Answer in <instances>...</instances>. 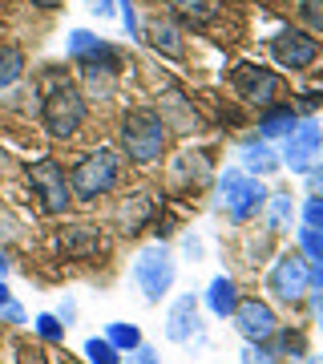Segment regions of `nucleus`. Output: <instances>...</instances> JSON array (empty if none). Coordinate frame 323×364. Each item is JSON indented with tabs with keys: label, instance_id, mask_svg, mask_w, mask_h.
I'll return each instance as SVG.
<instances>
[{
	"label": "nucleus",
	"instance_id": "6",
	"mask_svg": "<svg viewBox=\"0 0 323 364\" xmlns=\"http://www.w3.org/2000/svg\"><path fill=\"white\" fill-rule=\"evenodd\" d=\"M28 182H33V195L40 198V210L45 215H65L69 207V178H65V170L53 162V158H40V162H28Z\"/></svg>",
	"mask_w": 323,
	"mask_h": 364
},
{
	"label": "nucleus",
	"instance_id": "20",
	"mask_svg": "<svg viewBox=\"0 0 323 364\" xmlns=\"http://www.w3.org/2000/svg\"><path fill=\"white\" fill-rule=\"evenodd\" d=\"M105 340H109L117 352H133L142 344V332H138V324H121V320H117V324L105 328Z\"/></svg>",
	"mask_w": 323,
	"mask_h": 364
},
{
	"label": "nucleus",
	"instance_id": "7",
	"mask_svg": "<svg viewBox=\"0 0 323 364\" xmlns=\"http://www.w3.org/2000/svg\"><path fill=\"white\" fill-rule=\"evenodd\" d=\"M267 291H271L279 304H299V299L311 291L307 284V259L303 255H279L271 267V275H267Z\"/></svg>",
	"mask_w": 323,
	"mask_h": 364
},
{
	"label": "nucleus",
	"instance_id": "14",
	"mask_svg": "<svg viewBox=\"0 0 323 364\" xmlns=\"http://www.w3.org/2000/svg\"><path fill=\"white\" fill-rule=\"evenodd\" d=\"M299 126V114L295 105H263V114H258V134L263 138H287V134Z\"/></svg>",
	"mask_w": 323,
	"mask_h": 364
},
{
	"label": "nucleus",
	"instance_id": "15",
	"mask_svg": "<svg viewBox=\"0 0 323 364\" xmlns=\"http://www.w3.org/2000/svg\"><path fill=\"white\" fill-rule=\"evenodd\" d=\"M234 304H239V287H234L231 275H214L207 287V308L210 316H219V320H226V316L234 312Z\"/></svg>",
	"mask_w": 323,
	"mask_h": 364
},
{
	"label": "nucleus",
	"instance_id": "24",
	"mask_svg": "<svg viewBox=\"0 0 323 364\" xmlns=\"http://www.w3.org/2000/svg\"><path fill=\"white\" fill-rule=\"evenodd\" d=\"M37 336H40V340H49V344L65 340V324L57 320V312H40V316H37Z\"/></svg>",
	"mask_w": 323,
	"mask_h": 364
},
{
	"label": "nucleus",
	"instance_id": "33",
	"mask_svg": "<svg viewBox=\"0 0 323 364\" xmlns=\"http://www.w3.org/2000/svg\"><path fill=\"white\" fill-rule=\"evenodd\" d=\"M73 312H77V308H73V304L65 299V304H61V312H57V320H61V324L69 328V324H73Z\"/></svg>",
	"mask_w": 323,
	"mask_h": 364
},
{
	"label": "nucleus",
	"instance_id": "22",
	"mask_svg": "<svg viewBox=\"0 0 323 364\" xmlns=\"http://www.w3.org/2000/svg\"><path fill=\"white\" fill-rule=\"evenodd\" d=\"M85 360L89 364H121V352H117L105 336L102 340L93 336V340H85Z\"/></svg>",
	"mask_w": 323,
	"mask_h": 364
},
{
	"label": "nucleus",
	"instance_id": "26",
	"mask_svg": "<svg viewBox=\"0 0 323 364\" xmlns=\"http://www.w3.org/2000/svg\"><path fill=\"white\" fill-rule=\"evenodd\" d=\"M299 13L311 33H323V0H299Z\"/></svg>",
	"mask_w": 323,
	"mask_h": 364
},
{
	"label": "nucleus",
	"instance_id": "21",
	"mask_svg": "<svg viewBox=\"0 0 323 364\" xmlns=\"http://www.w3.org/2000/svg\"><path fill=\"white\" fill-rule=\"evenodd\" d=\"M97 45H102V37H97V33L73 28V33H69V45H65V53H69V61H81V57H89Z\"/></svg>",
	"mask_w": 323,
	"mask_h": 364
},
{
	"label": "nucleus",
	"instance_id": "9",
	"mask_svg": "<svg viewBox=\"0 0 323 364\" xmlns=\"http://www.w3.org/2000/svg\"><path fill=\"white\" fill-rule=\"evenodd\" d=\"M231 85L234 93L251 105H271L275 93H279V73L267 65H255V61H243V65H234L231 73Z\"/></svg>",
	"mask_w": 323,
	"mask_h": 364
},
{
	"label": "nucleus",
	"instance_id": "23",
	"mask_svg": "<svg viewBox=\"0 0 323 364\" xmlns=\"http://www.w3.org/2000/svg\"><path fill=\"white\" fill-rule=\"evenodd\" d=\"M299 247H303V259L323 263V231H315V227H299Z\"/></svg>",
	"mask_w": 323,
	"mask_h": 364
},
{
	"label": "nucleus",
	"instance_id": "25",
	"mask_svg": "<svg viewBox=\"0 0 323 364\" xmlns=\"http://www.w3.org/2000/svg\"><path fill=\"white\" fill-rule=\"evenodd\" d=\"M239 356H243L239 364H275V352L267 348V344H255V340H246Z\"/></svg>",
	"mask_w": 323,
	"mask_h": 364
},
{
	"label": "nucleus",
	"instance_id": "30",
	"mask_svg": "<svg viewBox=\"0 0 323 364\" xmlns=\"http://www.w3.org/2000/svg\"><path fill=\"white\" fill-rule=\"evenodd\" d=\"M0 316H4V320H13V324H25V312H21V308H16L13 299H9V304H4V308H0Z\"/></svg>",
	"mask_w": 323,
	"mask_h": 364
},
{
	"label": "nucleus",
	"instance_id": "35",
	"mask_svg": "<svg viewBox=\"0 0 323 364\" xmlns=\"http://www.w3.org/2000/svg\"><path fill=\"white\" fill-rule=\"evenodd\" d=\"M37 9H57V4H65V0H33Z\"/></svg>",
	"mask_w": 323,
	"mask_h": 364
},
{
	"label": "nucleus",
	"instance_id": "8",
	"mask_svg": "<svg viewBox=\"0 0 323 364\" xmlns=\"http://www.w3.org/2000/svg\"><path fill=\"white\" fill-rule=\"evenodd\" d=\"M319 57V41L299 28H279L271 37V61L283 69H311Z\"/></svg>",
	"mask_w": 323,
	"mask_h": 364
},
{
	"label": "nucleus",
	"instance_id": "36",
	"mask_svg": "<svg viewBox=\"0 0 323 364\" xmlns=\"http://www.w3.org/2000/svg\"><path fill=\"white\" fill-rule=\"evenodd\" d=\"M4 304H9V284L0 279V308H4Z\"/></svg>",
	"mask_w": 323,
	"mask_h": 364
},
{
	"label": "nucleus",
	"instance_id": "38",
	"mask_svg": "<svg viewBox=\"0 0 323 364\" xmlns=\"http://www.w3.org/2000/svg\"><path fill=\"white\" fill-rule=\"evenodd\" d=\"M307 364H323V356H307Z\"/></svg>",
	"mask_w": 323,
	"mask_h": 364
},
{
	"label": "nucleus",
	"instance_id": "31",
	"mask_svg": "<svg viewBox=\"0 0 323 364\" xmlns=\"http://www.w3.org/2000/svg\"><path fill=\"white\" fill-rule=\"evenodd\" d=\"M307 284L315 287V291H323V263H315V267H307Z\"/></svg>",
	"mask_w": 323,
	"mask_h": 364
},
{
	"label": "nucleus",
	"instance_id": "3",
	"mask_svg": "<svg viewBox=\"0 0 323 364\" xmlns=\"http://www.w3.org/2000/svg\"><path fill=\"white\" fill-rule=\"evenodd\" d=\"M174 275H178V263L170 255V247L158 239L154 247H142L138 259H133V284L142 287L146 304H162L170 287H174Z\"/></svg>",
	"mask_w": 323,
	"mask_h": 364
},
{
	"label": "nucleus",
	"instance_id": "10",
	"mask_svg": "<svg viewBox=\"0 0 323 364\" xmlns=\"http://www.w3.org/2000/svg\"><path fill=\"white\" fill-rule=\"evenodd\" d=\"M231 320H234V332L243 340H255V344H267V340L279 332V320H275L267 299H239Z\"/></svg>",
	"mask_w": 323,
	"mask_h": 364
},
{
	"label": "nucleus",
	"instance_id": "32",
	"mask_svg": "<svg viewBox=\"0 0 323 364\" xmlns=\"http://www.w3.org/2000/svg\"><path fill=\"white\" fill-rule=\"evenodd\" d=\"M89 9L97 16H109V13H114V0H89Z\"/></svg>",
	"mask_w": 323,
	"mask_h": 364
},
{
	"label": "nucleus",
	"instance_id": "19",
	"mask_svg": "<svg viewBox=\"0 0 323 364\" xmlns=\"http://www.w3.org/2000/svg\"><path fill=\"white\" fill-rule=\"evenodd\" d=\"M21 73H25V53L16 45H0V90H9Z\"/></svg>",
	"mask_w": 323,
	"mask_h": 364
},
{
	"label": "nucleus",
	"instance_id": "29",
	"mask_svg": "<svg viewBox=\"0 0 323 364\" xmlns=\"http://www.w3.org/2000/svg\"><path fill=\"white\" fill-rule=\"evenodd\" d=\"M121 21H126L129 37H142V28H138V16H133V4H129V0H121Z\"/></svg>",
	"mask_w": 323,
	"mask_h": 364
},
{
	"label": "nucleus",
	"instance_id": "2",
	"mask_svg": "<svg viewBox=\"0 0 323 364\" xmlns=\"http://www.w3.org/2000/svg\"><path fill=\"white\" fill-rule=\"evenodd\" d=\"M81 122H85V93L73 90L69 81H57L40 102V126L53 138H69L81 130Z\"/></svg>",
	"mask_w": 323,
	"mask_h": 364
},
{
	"label": "nucleus",
	"instance_id": "5",
	"mask_svg": "<svg viewBox=\"0 0 323 364\" xmlns=\"http://www.w3.org/2000/svg\"><path fill=\"white\" fill-rule=\"evenodd\" d=\"M219 186H222V203H226V215H231L234 223L255 219L258 210L267 207V191H263V182L251 178L246 170H226Z\"/></svg>",
	"mask_w": 323,
	"mask_h": 364
},
{
	"label": "nucleus",
	"instance_id": "1",
	"mask_svg": "<svg viewBox=\"0 0 323 364\" xmlns=\"http://www.w3.org/2000/svg\"><path fill=\"white\" fill-rule=\"evenodd\" d=\"M166 117L154 114V109H129L121 117V130H117V142H121V154L138 166H150L166 154Z\"/></svg>",
	"mask_w": 323,
	"mask_h": 364
},
{
	"label": "nucleus",
	"instance_id": "4",
	"mask_svg": "<svg viewBox=\"0 0 323 364\" xmlns=\"http://www.w3.org/2000/svg\"><path fill=\"white\" fill-rule=\"evenodd\" d=\"M117 174H121V162H117L114 150H93V154H85L77 166H73V174H69V191L89 203V198L114 191Z\"/></svg>",
	"mask_w": 323,
	"mask_h": 364
},
{
	"label": "nucleus",
	"instance_id": "27",
	"mask_svg": "<svg viewBox=\"0 0 323 364\" xmlns=\"http://www.w3.org/2000/svg\"><path fill=\"white\" fill-rule=\"evenodd\" d=\"M303 227H315V231H323V195L307 198V207H303Z\"/></svg>",
	"mask_w": 323,
	"mask_h": 364
},
{
	"label": "nucleus",
	"instance_id": "37",
	"mask_svg": "<svg viewBox=\"0 0 323 364\" xmlns=\"http://www.w3.org/2000/svg\"><path fill=\"white\" fill-rule=\"evenodd\" d=\"M4 272H9V259H4V255H0V279H4Z\"/></svg>",
	"mask_w": 323,
	"mask_h": 364
},
{
	"label": "nucleus",
	"instance_id": "18",
	"mask_svg": "<svg viewBox=\"0 0 323 364\" xmlns=\"http://www.w3.org/2000/svg\"><path fill=\"white\" fill-rule=\"evenodd\" d=\"M150 45H154L158 53H166V57H182V33L174 25L154 21V25H150Z\"/></svg>",
	"mask_w": 323,
	"mask_h": 364
},
{
	"label": "nucleus",
	"instance_id": "13",
	"mask_svg": "<svg viewBox=\"0 0 323 364\" xmlns=\"http://www.w3.org/2000/svg\"><path fill=\"white\" fill-rule=\"evenodd\" d=\"M97 247H102V235H97L93 223L65 227V235H61V251H65V255H73V259H89Z\"/></svg>",
	"mask_w": 323,
	"mask_h": 364
},
{
	"label": "nucleus",
	"instance_id": "34",
	"mask_svg": "<svg viewBox=\"0 0 323 364\" xmlns=\"http://www.w3.org/2000/svg\"><path fill=\"white\" fill-rule=\"evenodd\" d=\"M311 312H315V320L323 324V291H315V296H311Z\"/></svg>",
	"mask_w": 323,
	"mask_h": 364
},
{
	"label": "nucleus",
	"instance_id": "11",
	"mask_svg": "<svg viewBox=\"0 0 323 364\" xmlns=\"http://www.w3.org/2000/svg\"><path fill=\"white\" fill-rule=\"evenodd\" d=\"M323 150V126L319 122H299L295 130L287 134V150H283V162L295 174H307L315 166V158Z\"/></svg>",
	"mask_w": 323,
	"mask_h": 364
},
{
	"label": "nucleus",
	"instance_id": "28",
	"mask_svg": "<svg viewBox=\"0 0 323 364\" xmlns=\"http://www.w3.org/2000/svg\"><path fill=\"white\" fill-rule=\"evenodd\" d=\"M129 364H162V360H158V352L150 344H138V348L129 352Z\"/></svg>",
	"mask_w": 323,
	"mask_h": 364
},
{
	"label": "nucleus",
	"instance_id": "12",
	"mask_svg": "<svg viewBox=\"0 0 323 364\" xmlns=\"http://www.w3.org/2000/svg\"><path fill=\"white\" fill-rule=\"evenodd\" d=\"M198 299L194 296H178L174 304H170L166 312V340H174V344H186L190 336H198Z\"/></svg>",
	"mask_w": 323,
	"mask_h": 364
},
{
	"label": "nucleus",
	"instance_id": "17",
	"mask_svg": "<svg viewBox=\"0 0 323 364\" xmlns=\"http://www.w3.org/2000/svg\"><path fill=\"white\" fill-rule=\"evenodd\" d=\"M291 219H295L291 195H267V227L283 235V231H291Z\"/></svg>",
	"mask_w": 323,
	"mask_h": 364
},
{
	"label": "nucleus",
	"instance_id": "16",
	"mask_svg": "<svg viewBox=\"0 0 323 364\" xmlns=\"http://www.w3.org/2000/svg\"><path fill=\"white\" fill-rule=\"evenodd\" d=\"M279 162H283V158L275 154L267 142H246V146H243V170L251 174V178L275 174V170H279Z\"/></svg>",
	"mask_w": 323,
	"mask_h": 364
}]
</instances>
